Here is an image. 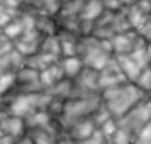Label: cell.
I'll return each instance as SVG.
<instances>
[{
  "instance_id": "1",
  "label": "cell",
  "mask_w": 151,
  "mask_h": 144,
  "mask_svg": "<svg viewBox=\"0 0 151 144\" xmlns=\"http://www.w3.org/2000/svg\"><path fill=\"white\" fill-rule=\"evenodd\" d=\"M145 96L147 95L140 92L133 82H125L100 92V99L114 119H120Z\"/></svg>"
},
{
  "instance_id": "2",
  "label": "cell",
  "mask_w": 151,
  "mask_h": 144,
  "mask_svg": "<svg viewBox=\"0 0 151 144\" xmlns=\"http://www.w3.org/2000/svg\"><path fill=\"white\" fill-rule=\"evenodd\" d=\"M51 96L46 92L36 93H11L3 98L2 108H5L8 115L17 118H26L37 110H46Z\"/></svg>"
},
{
  "instance_id": "3",
  "label": "cell",
  "mask_w": 151,
  "mask_h": 144,
  "mask_svg": "<svg viewBox=\"0 0 151 144\" xmlns=\"http://www.w3.org/2000/svg\"><path fill=\"white\" fill-rule=\"evenodd\" d=\"M102 104L100 95L97 96H90V98H70L65 101L63 107V115L62 118L57 119L62 127H66L70 122L80 119V118H90L93 112Z\"/></svg>"
},
{
  "instance_id": "4",
  "label": "cell",
  "mask_w": 151,
  "mask_h": 144,
  "mask_svg": "<svg viewBox=\"0 0 151 144\" xmlns=\"http://www.w3.org/2000/svg\"><path fill=\"white\" fill-rule=\"evenodd\" d=\"M150 119H151V96L147 95L131 110L127 112L120 119H117V124L120 129L127 130L133 136H136Z\"/></svg>"
},
{
  "instance_id": "5",
  "label": "cell",
  "mask_w": 151,
  "mask_h": 144,
  "mask_svg": "<svg viewBox=\"0 0 151 144\" xmlns=\"http://www.w3.org/2000/svg\"><path fill=\"white\" fill-rule=\"evenodd\" d=\"M36 92H43L40 88L39 82V71L23 65L20 70L16 71V84L11 93H36Z\"/></svg>"
},
{
  "instance_id": "6",
  "label": "cell",
  "mask_w": 151,
  "mask_h": 144,
  "mask_svg": "<svg viewBox=\"0 0 151 144\" xmlns=\"http://www.w3.org/2000/svg\"><path fill=\"white\" fill-rule=\"evenodd\" d=\"M125 82H128V81L123 76V73L120 71L116 57L113 56L108 60V64L104 67V70L99 71V76H97L99 90L102 92V90H105V88H111V87H116V85L125 84Z\"/></svg>"
},
{
  "instance_id": "7",
  "label": "cell",
  "mask_w": 151,
  "mask_h": 144,
  "mask_svg": "<svg viewBox=\"0 0 151 144\" xmlns=\"http://www.w3.org/2000/svg\"><path fill=\"white\" fill-rule=\"evenodd\" d=\"M96 124L93 122L91 118H80V119H76L73 122H70L66 127H65V132L70 138L77 144L80 141H85L88 140L90 136H93L96 133Z\"/></svg>"
},
{
  "instance_id": "8",
  "label": "cell",
  "mask_w": 151,
  "mask_h": 144,
  "mask_svg": "<svg viewBox=\"0 0 151 144\" xmlns=\"http://www.w3.org/2000/svg\"><path fill=\"white\" fill-rule=\"evenodd\" d=\"M63 127H62V124L54 119L52 124H50L48 127L45 129H36V130H28L26 132V135L31 138V141L34 144H57V140L60 133L63 132Z\"/></svg>"
},
{
  "instance_id": "9",
  "label": "cell",
  "mask_w": 151,
  "mask_h": 144,
  "mask_svg": "<svg viewBox=\"0 0 151 144\" xmlns=\"http://www.w3.org/2000/svg\"><path fill=\"white\" fill-rule=\"evenodd\" d=\"M139 34L137 31H125V33H117L109 39L113 47V56H120V54H129L133 51L134 45L137 44Z\"/></svg>"
},
{
  "instance_id": "10",
  "label": "cell",
  "mask_w": 151,
  "mask_h": 144,
  "mask_svg": "<svg viewBox=\"0 0 151 144\" xmlns=\"http://www.w3.org/2000/svg\"><path fill=\"white\" fill-rule=\"evenodd\" d=\"M0 132L3 135H9L16 140H20L22 136L26 135V126L23 118H17V116L8 115L5 118V121L0 126Z\"/></svg>"
},
{
  "instance_id": "11",
  "label": "cell",
  "mask_w": 151,
  "mask_h": 144,
  "mask_svg": "<svg viewBox=\"0 0 151 144\" xmlns=\"http://www.w3.org/2000/svg\"><path fill=\"white\" fill-rule=\"evenodd\" d=\"M62 79H63V73H62L60 67H59V62L50 65L42 71H39V82H40V88L43 92H48L51 87H54Z\"/></svg>"
},
{
  "instance_id": "12",
  "label": "cell",
  "mask_w": 151,
  "mask_h": 144,
  "mask_svg": "<svg viewBox=\"0 0 151 144\" xmlns=\"http://www.w3.org/2000/svg\"><path fill=\"white\" fill-rule=\"evenodd\" d=\"M59 67L62 73H63V78L74 81L79 76L83 70V62L79 56H66V57H60L59 59Z\"/></svg>"
},
{
  "instance_id": "13",
  "label": "cell",
  "mask_w": 151,
  "mask_h": 144,
  "mask_svg": "<svg viewBox=\"0 0 151 144\" xmlns=\"http://www.w3.org/2000/svg\"><path fill=\"white\" fill-rule=\"evenodd\" d=\"M25 65V57L20 54L16 48H12L9 53L0 57V71H8V73H16Z\"/></svg>"
},
{
  "instance_id": "14",
  "label": "cell",
  "mask_w": 151,
  "mask_h": 144,
  "mask_svg": "<svg viewBox=\"0 0 151 144\" xmlns=\"http://www.w3.org/2000/svg\"><path fill=\"white\" fill-rule=\"evenodd\" d=\"M114 57H116V60H117L120 71L123 73V76L127 78V81L128 82H134L137 79V76H139L142 68L131 59L129 54H120V56H114Z\"/></svg>"
},
{
  "instance_id": "15",
  "label": "cell",
  "mask_w": 151,
  "mask_h": 144,
  "mask_svg": "<svg viewBox=\"0 0 151 144\" xmlns=\"http://www.w3.org/2000/svg\"><path fill=\"white\" fill-rule=\"evenodd\" d=\"M52 122H54V118L50 115L48 110H37L25 118L26 132L28 130H36V129H45L50 124H52Z\"/></svg>"
},
{
  "instance_id": "16",
  "label": "cell",
  "mask_w": 151,
  "mask_h": 144,
  "mask_svg": "<svg viewBox=\"0 0 151 144\" xmlns=\"http://www.w3.org/2000/svg\"><path fill=\"white\" fill-rule=\"evenodd\" d=\"M104 9H105V5L102 0H86L80 11V17L82 20H86V22H94L102 16Z\"/></svg>"
},
{
  "instance_id": "17",
  "label": "cell",
  "mask_w": 151,
  "mask_h": 144,
  "mask_svg": "<svg viewBox=\"0 0 151 144\" xmlns=\"http://www.w3.org/2000/svg\"><path fill=\"white\" fill-rule=\"evenodd\" d=\"M23 33H25V25H23L22 17H20V16L14 17L8 25H5L3 28H2V34H3L6 39H9L11 42L17 40Z\"/></svg>"
},
{
  "instance_id": "18",
  "label": "cell",
  "mask_w": 151,
  "mask_h": 144,
  "mask_svg": "<svg viewBox=\"0 0 151 144\" xmlns=\"http://www.w3.org/2000/svg\"><path fill=\"white\" fill-rule=\"evenodd\" d=\"M71 92H73V81L63 78L59 81L54 87H51L46 93L52 96V98H59V99H70L71 98Z\"/></svg>"
},
{
  "instance_id": "19",
  "label": "cell",
  "mask_w": 151,
  "mask_h": 144,
  "mask_svg": "<svg viewBox=\"0 0 151 144\" xmlns=\"http://www.w3.org/2000/svg\"><path fill=\"white\" fill-rule=\"evenodd\" d=\"M133 84L139 88L140 92L145 93V95L151 93V67L150 65L142 68L140 73H139V76H137V79L133 82Z\"/></svg>"
},
{
  "instance_id": "20",
  "label": "cell",
  "mask_w": 151,
  "mask_h": 144,
  "mask_svg": "<svg viewBox=\"0 0 151 144\" xmlns=\"http://www.w3.org/2000/svg\"><path fill=\"white\" fill-rule=\"evenodd\" d=\"M90 118L93 119V122L96 124V127L99 129L102 124H104V122H106L108 119H111L113 116H111V113L108 112V108L104 105V102H102V104L93 112V115L90 116Z\"/></svg>"
},
{
  "instance_id": "21",
  "label": "cell",
  "mask_w": 151,
  "mask_h": 144,
  "mask_svg": "<svg viewBox=\"0 0 151 144\" xmlns=\"http://www.w3.org/2000/svg\"><path fill=\"white\" fill-rule=\"evenodd\" d=\"M133 141H134V136L129 132H127V130L119 127L113 138L106 140V144H133Z\"/></svg>"
},
{
  "instance_id": "22",
  "label": "cell",
  "mask_w": 151,
  "mask_h": 144,
  "mask_svg": "<svg viewBox=\"0 0 151 144\" xmlns=\"http://www.w3.org/2000/svg\"><path fill=\"white\" fill-rule=\"evenodd\" d=\"M117 129H119V124H117V119H114V118H111V119H108L106 122H104L97 130L100 132V135L104 136L105 140H111L113 136H114V133L117 132Z\"/></svg>"
},
{
  "instance_id": "23",
  "label": "cell",
  "mask_w": 151,
  "mask_h": 144,
  "mask_svg": "<svg viewBox=\"0 0 151 144\" xmlns=\"http://www.w3.org/2000/svg\"><path fill=\"white\" fill-rule=\"evenodd\" d=\"M134 140L140 144H151V119L142 127V130L134 136Z\"/></svg>"
},
{
  "instance_id": "24",
  "label": "cell",
  "mask_w": 151,
  "mask_h": 144,
  "mask_svg": "<svg viewBox=\"0 0 151 144\" xmlns=\"http://www.w3.org/2000/svg\"><path fill=\"white\" fill-rule=\"evenodd\" d=\"M77 144H106V140L100 135L99 130H96V133H94L93 136H90L88 140L80 141V143H77Z\"/></svg>"
},
{
  "instance_id": "25",
  "label": "cell",
  "mask_w": 151,
  "mask_h": 144,
  "mask_svg": "<svg viewBox=\"0 0 151 144\" xmlns=\"http://www.w3.org/2000/svg\"><path fill=\"white\" fill-rule=\"evenodd\" d=\"M16 143H17V140L9 135H2V140H0V144H16Z\"/></svg>"
},
{
  "instance_id": "26",
  "label": "cell",
  "mask_w": 151,
  "mask_h": 144,
  "mask_svg": "<svg viewBox=\"0 0 151 144\" xmlns=\"http://www.w3.org/2000/svg\"><path fill=\"white\" fill-rule=\"evenodd\" d=\"M16 144H34L32 141H31V138L28 135H25V136H22L20 140H17V143Z\"/></svg>"
},
{
  "instance_id": "27",
  "label": "cell",
  "mask_w": 151,
  "mask_h": 144,
  "mask_svg": "<svg viewBox=\"0 0 151 144\" xmlns=\"http://www.w3.org/2000/svg\"><path fill=\"white\" fill-rule=\"evenodd\" d=\"M6 116H8V112H6L5 108H0V126H2V122L5 121Z\"/></svg>"
},
{
  "instance_id": "28",
  "label": "cell",
  "mask_w": 151,
  "mask_h": 144,
  "mask_svg": "<svg viewBox=\"0 0 151 144\" xmlns=\"http://www.w3.org/2000/svg\"><path fill=\"white\" fill-rule=\"evenodd\" d=\"M102 2H104V5H116V3H117L119 2V0H102Z\"/></svg>"
},
{
  "instance_id": "29",
  "label": "cell",
  "mask_w": 151,
  "mask_h": 144,
  "mask_svg": "<svg viewBox=\"0 0 151 144\" xmlns=\"http://www.w3.org/2000/svg\"><path fill=\"white\" fill-rule=\"evenodd\" d=\"M133 144H140V143H137V141H136V140H134V141H133Z\"/></svg>"
},
{
  "instance_id": "30",
  "label": "cell",
  "mask_w": 151,
  "mask_h": 144,
  "mask_svg": "<svg viewBox=\"0 0 151 144\" xmlns=\"http://www.w3.org/2000/svg\"><path fill=\"white\" fill-rule=\"evenodd\" d=\"M23 2H32V0H23Z\"/></svg>"
},
{
  "instance_id": "31",
  "label": "cell",
  "mask_w": 151,
  "mask_h": 144,
  "mask_svg": "<svg viewBox=\"0 0 151 144\" xmlns=\"http://www.w3.org/2000/svg\"><path fill=\"white\" fill-rule=\"evenodd\" d=\"M2 135H3V133H2V132H0V140H2Z\"/></svg>"
},
{
  "instance_id": "32",
  "label": "cell",
  "mask_w": 151,
  "mask_h": 144,
  "mask_svg": "<svg viewBox=\"0 0 151 144\" xmlns=\"http://www.w3.org/2000/svg\"><path fill=\"white\" fill-rule=\"evenodd\" d=\"M0 36H2V30H0Z\"/></svg>"
},
{
  "instance_id": "33",
  "label": "cell",
  "mask_w": 151,
  "mask_h": 144,
  "mask_svg": "<svg viewBox=\"0 0 151 144\" xmlns=\"http://www.w3.org/2000/svg\"><path fill=\"white\" fill-rule=\"evenodd\" d=\"M150 67H151V62H150Z\"/></svg>"
},
{
  "instance_id": "34",
  "label": "cell",
  "mask_w": 151,
  "mask_h": 144,
  "mask_svg": "<svg viewBox=\"0 0 151 144\" xmlns=\"http://www.w3.org/2000/svg\"><path fill=\"white\" fill-rule=\"evenodd\" d=\"M0 74H2V71H0Z\"/></svg>"
},
{
  "instance_id": "35",
  "label": "cell",
  "mask_w": 151,
  "mask_h": 144,
  "mask_svg": "<svg viewBox=\"0 0 151 144\" xmlns=\"http://www.w3.org/2000/svg\"><path fill=\"white\" fill-rule=\"evenodd\" d=\"M150 96H151V93H150Z\"/></svg>"
}]
</instances>
